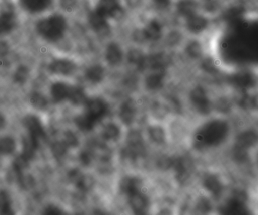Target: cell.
Listing matches in <instances>:
<instances>
[{"label": "cell", "mask_w": 258, "mask_h": 215, "mask_svg": "<svg viewBox=\"0 0 258 215\" xmlns=\"http://www.w3.org/2000/svg\"><path fill=\"white\" fill-rule=\"evenodd\" d=\"M200 11L212 20L218 18L227 10L230 0H198Z\"/></svg>", "instance_id": "obj_8"}, {"label": "cell", "mask_w": 258, "mask_h": 215, "mask_svg": "<svg viewBox=\"0 0 258 215\" xmlns=\"http://www.w3.org/2000/svg\"><path fill=\"white\" fill-rule=\"evenodd\" d=\"M2 165V162H1V159H0V167H1Z\"/></svg>", "instance_id": "obj_40"}, {"label": "cell", "mask_w": 258, "mask_h": 215, "mask_svg": "<svg viewBox=\"0 0 258 215\" xmlns=\"http://www.w3.org/2000/svg\"><path fill=\"white\" fill-rule=\"evenodd\" d=\"M144 152V145L140 133L132 132L128 135L127 145L122 151L124 158L136 159Z\"/></svg>", "instance_id": "obj_10"}, {"label": "cell", "mask_w": 258, "mask_h": 215, "mask_svg": "<svg viewBox=\"0 0 258 215\" xmlns=\"http://www.w3.org/2000/svg\"><path fill=\"white\" fill-rule=\"evenodd\" d=\"M171 166L174 168L180 181H186L189 176V163L184 157H179L172 162Z\"/></svg>", "instance_id": "obj_24"}, {"label": "cell", "mask_w": 258, "mask_h": 215, "mask_svg": "<svg viewBox=\"0 0 258 215\" xmlns=\"http://www.w3.org/2000/svg\"><path fill=\"white\" fill-rule=\"evenodd\" d=\"M128 199L129 206L135 214H143L148 211L150 201L142 190L128 196Z\"/></svg>", "instance_id": "obj_15"}, {"label": "cell", "mask_w": 258, "mask_h": 215, "mask_svg": "<svg viewBox=\"0 0 258 215\" xmlns=\"http://www.w3.org/2000/svg\"><path fill=\"white\" fill-rule=\"evenodd\" d=\"M234 137V128L228 118H217L202 124L194 136L192 144L198 151L218 148L230 145Z\"/></svg>", "instance_id": "obj_1"}, {"label": "cell", "mask_w": 258, "mask_h": 215, "mask_svg": "<svg viewBox=\"0 0 258 215\" xmlns=\"http://www.w3.org/2000/svg\"><path fill=\"white\" fill-rule=\"evenodd\" d=\"M188 54L194 58H198L202 54V46L199 42H194L189 44L186 49Z\"/></svg>", "instance_id": "obj_33"}, {"label": "cell", "mask_w": 258, "mask_h": 215, "mask_svg": "<svg viewBox=\"0 0 258 215\" xmlns=\"http://www.w3.org/2000/svg\"><path fill=\"white\" fill-rule=\"evenodd\" d=\"M84 76L86 81H89L91 84H100L104 79L105 70L101 65H92L85 71Z\"/></svg>", "instance_id": "obj_19"}, {"label": "cell", "mask_w": 258, "mask_h": 215, "mask_svg": "<svg viewBox=\"0 0 258 215\" xmlns=\"http://www.w3.org/2000/svg\"><path fill=\"white\" fill-rule=\"evenodd\" d=\"M150 139L157 144H162L165 142V132L159 127H151L148 130Z\"/></svg>", "instance_id": "obj_31"}, {"label": "cell", "mask_w": 258, "mask_h": 215, "mask_svg": "<svg viewBox=\"0 0 258 215\" xmlns=\"http://www.w3.org/2000/svg\"><path fill=\"white\" fill-rule=\"evenodd\" d=\"M165 69H156L147 75L145 80L146 87L150 90H158L164 85Z\"/></svg>", "instance_id": "obj_17"}, {"label": "cell", "mask_w": 258, "mask_h": 215, "mask_svg": "<svg viewBox=\"0 0 258 215\" xmlns=\"http://www.w3.org/2000/svg\"><path fill=\"white\" fill-rule=\"evenodd\" d=\"M59 4L63 10L71 12L77 6V0H58Z\"/></svg>", "instance_id": "obj_35"}, {"label": "cell", "mask_w": 258, "mask_h": 215, "mask_svg": "<svg viewBox=\"0 0 258 215\" xmlns=\"http://www.w3.org/2000/svg\"><path fill=\"white\" fill-rule=\"evenodd\" d=\"M105 59L110 66H118L123 60V51L117 43L112 42L106 48Z\"/></svg>", "instance_id": "obj_18"}, {"label": "cell", "mask_w": 258, "mask_h": 215, "mask_svg": "<svg viewBox=\"0 0 258 215\" xmlns=\"http://www.w3.org/2000/svg\"><path fill=\"white\" fill-rule=\"evenodd\" d=\"M80 161H81L83 165L88 166V165L91 164V163H92V154L89 151H83V152L80 154Z\"/></svg>", "instance_id": "obj_36"}, {"label": "cell", "mask_w": 258, "mask_h": 215, "mask_svg": "<svg viewBox=\"0 0 258 215\" xmlns=\"http://www.w3.org/2000/svg\"><path fill=\"white\" fill-rule=\"evenodd\" d=\"M48 69L52 75L68 77L75 73L77 65L70 59L56 58L48 64Z\"/></svg>", "instance_id": "obj_9"}, {"label": "cell", "mask_w": 258, "mask_h": 215, "mask_svg": "<svg viewBox=\"0 0 258 215\" xmlns=\"http://www.w3.org/2000/svg\"><path fill=\"white\" fill-rule=\"evenodd\" d=\"M135 115H136V108H135V102L132 99L125 101L119 109V118L121 121L126 125H129L133 122Z\"/></svg>", "instance_id": "obj_22"}, {"label": "cell", "mask_w": 258, "mask_h": 215, "mask_svg": "<svg viewBox=\"0 0 258 215\" xmlns=\"http://www.w3.org/2000/svg\"><path fill=\"white\" fill-rule=\"evenodd\" d=\"M189 99L197 112L203 115H207L211 109V103L206 90L201 86H197L191 90Z\"/></svg>", "instance_id": "obj_11"}, {"label": "cell", "mask_w": 258, "mask_h": 215, "mask_svg": "<svg viewBox=\"0 0 258 215\" xmlns=\"http://www.w3.org/2000/svg\"><path fill=\"white\" fill-rule=\"evenodd\" d=\"M93 10L110 21L117 18L123 11L122 0H98Z\"/></svg>", "instance_id": "obj_7"}, {"label": "cell", "mask_w": 258, "mask_h": 215, "mask_svg": "<svg viewBox=\"0 0 258 215\" xmlns=\"http://www.w3.org/2000/svg\"><path fill=\"white\" fill-rule=\"evenodd\" d=\"M30 69L27 66L24 65H21V66L17 67L15 69V72L13 74V81L15 84H19V85H23L28 81L30 78Z\"/></svg>", "instance_id": "obj_27"}, {"label": "cell", "mask_w": 258, "mask_h": 215, "mask_svg": "<svg viewBox=\"0 0 258 215\" xmlns=\"http://www.w3.org/2000/svg\"><path fill=\"white\" fill-rule=\"evenodd\" d=\"M184 20L186 30L197 36L204 34L212 27V18L203 14L201 11L187 17Z\"/></svg>", "instance_id": "obj_6"}, {"label": "cell", "mask_w": 258, "mask_h": 215, "mask_svg": "<svg viewBox=\"0 0 258 215\" xmlns=\"http://www.w3.org/2000/svg\"><path fill=\"white\" fill-rule=\"evenodd\" d=\"M6 126V118L3 113L0 112V130H3Z\"/></svg>", "instance_id": "obj_39"}, {"label": "cell", "mask_w": 258, "mask_h": 215, "mask_svg": "<svg viewBox=\"0 0 258 215\" xmlns=\"http://www.w3.org/2000/svg\"><path fill=\"white\" fill-rule=\"evenodd\" d=\"M23 151L21 155L30 161L36 155V151L39 146V141L27 134L22 140Z\"/></svg>", "instance_id": "obj_21"}, {"label": "cell", "mask_w": 258, "mask_h": 215, "mask_svg": "<svg viewBox=\"0 0 258 215\" xmlns=\"http://www.w3.org/2000/svg\"><path fill=\"white\" fill-rule=\"evenodd\" d=\"M30 105L38 110H43L48 105V100L46 98L39 92H33L29 98Z\"/></svg>", "instance_id": "obj_30"}, {"label": "cell", "mask_w": 258, "mask_h": 215, "mask_svg": "<svg viewBox=\"0 0 258 215\" xmlns=\"http://www.w3.org/2000/svg\"><path fill=\"white\" fill-rule=\"evenodd\" d=\"M68 21L61 12H48L36 18L33 30L38 37L50 44L60 42L68 31Z\"/></svg>", "instance_id": "obj_2"}, {"label": "cell", "mask_w": 258, "mask_h": 215, "mask_svg": "<svg viewBox=\"0 0 258 215\" xmlns=\"http://www.w3.org/2000/svg\"><path fill=\"white\" fill-rule=\"evenodd\" d=\"M46 214H60V211L55 206H48L45 210Z\"/></svg>", "instance_id": "obj_38"}, {"label": "cell", "mask_w": 258, "mask_h": 215, "mask_svg": "<svg viewBox=\"0 0 258 215\" xmlns=\"http://www.w3.org/2000/svg\"><path fill=\"white\" fill-rule=\"evenodd\" d=\"M12 209V199L6 190H0V214H11Z\"/></svg>", "instance_id": "obj_26"}, {"label": "cell", "mask_w": 258, "mask_h": 215, "mask_svg": "<svg viewBox=\"0 0 258 215\" xmlns=\"http://www.w3.org/2000/svg\"><path fill=\"white\" fill-rule=\"evenodd\" d=\"M102 136L104 139L115 141L120 136V130L116 124H108L103 129Z\"/></svg>", "instance_id": "obj_29"}, {"label": "cell", "mask_w": 258, "mask_h": 215, "mask_svg": "<svg viewBox=\"0 0 258 215\" xmlns=\"http://www.w3.org/2000/svg\"><path fill=\"white\" fill-rule=\"evenodd\" d=\"M68 146L64 142H57L53 144L52 145V152L56 157H63L65 153L67 152Z\"/></svg>", "instance_id": "obj_32"}, {"label": "cell", "mask_w": 258, "mask_h": 215, "mask_svg": "<svg viewBox=\"0 0 258 215\" xmlns=\"http://www.w3.org/2000/svg\"><path fill=\"white\" fill-rule=\"evenodd\" d=\"M56 0H15L20 12L32 18H38L51 12Z\"/></svg>", "instance_id": "obj_5"}, {"label": "cell", "mask_w": 258, "mask_h": 215, "mask_svg": "<svg viewBox=\"0 0 258 215\" xmlns=\"http://www.w3.org/2000/svg\"><path fill=\"white\" fill-rule=\"evenodd\" d=\"M83 113L74 119L76 126L83 132H89L95 128L110 113V105L102 98L88 99L84 104Z\"/></svg>", "instance_id": "obj_3"}, {"label": "cell", "mask_w": 258, "mask_h": 215, "mask_svg": "<svg viewBox=\"0 0 258 215\" xmlns=\"http://www.w3.org/2000/svg\"><path fill=\"white\" fill-rule=\"evenodd\" d=\"M88 98L85 93L84 89L80 86L74 85V90H73L72 95L69 102L74 105H84L87 101Z\"/></svg>", "instance_id": "obj_28"}, {"label": "cell", "mask_w": 258, "mask_h": 215, "mask_svg": "<svg viewBox=\"0 0 258 215\" xmlns=\"http://www.w3.org/2000/svg\"><path fill=\"white\" fill-rule=\"evenodd\" d=\"M143 182L136 176H125L119 182V191L127 197L142 190Z\"/></svg>", "instance_id": "obj_14"}, {"label": "cell", "mask_w": 258, "mask_h": 215, "mask_svg": "<svg viewBox=\"0 0 258 215\" xmlns=\"http://www.w3.org/2000/svg\"><path fill=\"white\" fill-rule=\"evenodd\" d=\"M153 3L158 9H164L171 5V0H153Z\"/></svg>", "instance_id": "obj_37"}, {"label": "cell", "mask_w": 258, "mask_h": 215, "mask_svg": "<svg viewBox=\"0 0 258 215\" xmlns=\"http://www.w3.org/2000/svg\"><path fill=\"white\" fill-rule=\"evenodd\" d=\"M23 124L27 130V134L37 140L45 139L46 133L40 119L36 115H27L23 120Z\"/></svg>", "instance_id": "obj_13"}, {"label": "cell", "mask_w": 258, "mask_h": 215, "mask_svg": "<svg viewBox=\"0 0 258 215\" xmlns=\"http://www.w3.org/2000/svg\"><path fill=\"white\" fill-rule=\"evenodd\" d=\"M89 25L96 32H102L107 30L109 26V20L92 10L88 17Z\"/></svg>", "instance_id": "obj_23"}, {"label": "cell", "mask_w": 258, "mask_h": 215, "mask_svg": "<svg viewBox=\"0 0 258 215\" xmlns=\"http://www.w3.org/2000/svg\"><path fill=\"white\" fill-rule=\"evenodd\" d=\"M10 51L11 46L9 42L4 38H0V59L7 57Z\"/></svg>", "instance_id": "obj_34"}, {"label": "cell", "mask_w": 258, "mask_h": 215, "mask_svg": "<svg viewBox=\"0 0 258 215\" xmlns=\"http://www.w3.org/2000/svg\"><path fill=\"white\" fill-rule=\"evenodd\" d=\"M16 150V142L11 136L0 138V156H8L13 154Z\"/></svg>", "instance_id": "obj_25"}, {"label": "cell", "mask_w": 258, "mask_h": 215, "mask_svg": "<svg viewBox=\"0 0 258 215\" xmlns=\"http://www.w3.org/2000/svg\"><path fill=\"white\" fill-rule=\"evenodd\" d=\"M162 32L163 28L162 24L157 20L153 19L146 24L143 29L142 34L147 40L156 42L162 37Z\"/></svg>", "instance_id": "obj_16"}, {"label": "cell", "mask_w": 258, "mask_h": 215, "mask_svg": "<svg viewBox=\"0 0 258 215\" xmlns=\"http://www.w3.org/2000/svg\"><path fill=\"white\" fill-rule=\"evenodd\" d=\"M74 85L63 82L56 81L50 87V95L54 103H60L64 101H69L72 95Z\"/></svg>", "instance_id": "obj_12"}, {"label": "cell", "mask_w": 258, "mask_h": 215, "mask_svg": "<svg viewBox=\"0 0 258 215\" xmlns=\"http://www.w3.org/2000/svg\"><path fill=\"white\" fill-rule=\"evenodd\" d=\"M177 10L179 15L185 19L187 17L200 12L199 1L198 0H180L177 4Z\"/></svg>", "instance_id": "obj_20"}, {"label": "cell", "mask_w": 258, "mask_h": 215, "mask_svg": "<svg viewBox=\"0 0 258 215\" xmlns=\"http://www.w3.org/2000/svg\"><path fill=\"white\" fill-rule=\"evenodd\" d=\"M19 12L15 1L0 3V38L16 31L20 23Z\"/></svg>", "instance_id": "obj_4"}]
</instances>
